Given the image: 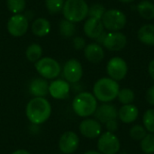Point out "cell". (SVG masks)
I'll list each match as a JSON object with an SVG mask.
<instances>
[{
  "label": "cell",
  "mask_w": 154,
  "mask_h": 154,
  "mask_svg": "<svg viewBox=\"0 0 154 154\" xmlns=\"http://www.w3.org/2000/svg\"><path fill=\"white\" fill-rule=\"evenodd\" d=\"M119 90L118 82L110 78H101L93 86L94 97L102 103H110L117 98Z\"/></svg>",
  "instance_id": "2"
},
{
  "label": "cell",
  "mask_w": 154,
  "mask_h": 154,
  "mask_svg": "<svg viewBox=\"0 0 154 154\" xmlns=\"http://www.w3.org/2000/svg\"><path fill=\"white\" fill-rule=\"evenodd\" d=\"M29 90L34 97H44L49 93V83L43 78L33 79L30 83Z\"/></svg>",
  "instance_id": "18"
},
{
  "label": "cell",
  "mask_w": 154,
  "mask_h": 154,
  "mask_svg": "<svg viewBox=\"0 0 154 154\" xmlns=\"http://www.w3.org/2000/svg\"><path fill=\"white\" fill-rule=\"evenodd\" d=\"M79 145V135L73 131H67L60 137L59 148L63 154H73L78 150Z\"/></svg>",
  "instance_id": "11"
},
{
  "label": "cell",
  "mask_w": 154,
  "mask_h": 154,
  "mask_svg": "<svg viewBox=\"0 0 154 154\" xmlns=\"http://www.w3.org/2000/svg\"><path fill=\"white\" fill-rule=\"evenodd\" d=\"M70 85L65 79H55L49 84V94L57 100H63L69 95Z\"/></svg>",
  "instance_id": "15"
},
{
  "label": "cell",
  "mask_w": 154,
  "mask_h": 154,
  "mask_svg": "<svg viewBox=\"0 0 154 154\" xmlns=\"http://www.w3.org/2000/svg\"><path fill=\"white\" fill-rule=\"evenodd\" d=\"M8 32L14 37L23 36L29 28V19L22 14L12 15L6 24Z\"/></svg>",
  "instance_id": "8"
},
{
  "label": "cell",
  "mask_w": 154,
  "mask_h": 154,
  "mask_svg": "<svg viewBox=\"0 0 154 154\" xmlns=\"http://www.w3.org/2000/svg\"><path fill=\"white\" fill-rule=\"evenodd\" d=\"M106 131L107 132H110V133H116L118 128H119V125H118V122H117V119L116 120H111L109 122H107L106 124Z\"/></svg>",
  "instance_id": "33"
},
{
  "label": "cell",
  "mask_w": 154,
  "mask_h": 154,
  "mask_svg": "<svg viewBox=\"0 0 154 154\" xmlns=\"http://www.w3.org/2000/svg\"><path fill=\"white\" fill-rule=\"evenodd\" d=\"M62 74L66 81L70 84H76L83 77V67L76 59L67 60L62 69Z\"/></svg>",
  "instance_id": "10"
},
{
  "label": "cell",
  "mask_w": 154,
  "mask_h": 154,
  "mask_svg": "<svg viewBox=\"0 0 154 154\" xmlns=\"http://www.w3.org/2000/svg\"><path fill=\"white\" fill-rule=\"evenodd\" d=\"M146 100L151 106H154V85L146 91Z\"/></svg>",
  "instance_id": "34"
},
{
  "label": "cell",
  "mask_w": 154,
  "mask_h": 154,
  "mask_svg": "<svg viewBox=\"0 0 154 154\" xmlns=\"http://www.w3.org/2000/svg\"><path fill=\"white\" fill-rule=\"evenodd\" d=\"M79 130L84 137L96 139L102 134V125L95 118H86L80 122Z\"/></svg>",
  "instance_id": "12"
},
{
  "label": "cell",
  "mask_w": 154,
  "mask_h": 154,
  "mask_svg": "<svg viewBox=\"0 0 154 154\" xmlns=\"http://www.w3.org/2000/svg\"><path fill=\"white\" fill-rule=\"evenodd\" d=\"M72 44H73V47L75 50L81 51V50H84V48L86 47V41L81 36H76L73 38Z\"/></svg>",
  "instance_id": "32"
},
{
  "label": "cell",
  "mask_w": 154,
  "mask_h": 154,
  "mask_svg": "<svg viewBox=\"0 0 154 154\" xmlns=\"http://www.w3.org/2000/svg\"><path fill=\"white\" fill-rule=\"evenodd\" d=\"M88 7L86 0H65L61 12L65 19L75 23L87 18Z\"/></svg>",
  "instance_id": "4"
},
{
  "label": "cell",
  "mask_w": 154,
  "mask_h": 154,
  "mask_svg": "<svg viewBox=\"0 0 154 154\" xmlns=\"http://www.w3.org/2000/svg\"><path fill=\"white\" fill-rule=\"evenodd\" d=\"M134 98H135V94L131 88H125L119 90L117 99L121 104H123V106L133 104V102L134 101Z\"/></svg>",
  "instance_id": "25"
},
{
  "label": "cell",
  "mask_w": 154,
  "mask_h": 154,
  "mask_svg": "<svg viewBox=\"0 0 154 154\" xmlns=\"http://www.w3.org/2000/svg\"><path fill=\"white\" fill-rule=\"evenodd\" d=\"M139 41L148 46H154V24L147 23L143 25L137 32Z\"/></svg>",
  "instance_id": "21"
},
{
  "label": "cell",
  "mask_w": 154,
  "mask_h": 154,
  "mask_svg": "<svg viewBox=\"0 0 154 154\" xmlns=\"http://www.w3.org/2000/svg\"><path fill=\"white\" fill-rule=\"evenodd\" d=\"M59 27H60V33L63 38H71L72 36H74L76 32L75 23L65 18L60 21Z\"/></svg>",
  "instance_id": "24"
},
{
  "label": "cell",
  "mask_w": 154,
  "mask_h": 154,
  "mask_svg": "<svg viewBox=\"0 0 154 154\" xmlns=\"http://www.w3.org/2000/svg\"><path fill=\"white\" fill-rule=\"evenodd\" d=\"M6 6L14 14H21L26 6V2L25 0H6Z\"/></svg>",
  "instance_id": "28"
},
{
  "label": "cell",
  "mask_w": 154,
  "mask_h": 154,
  "mask_svg": "<svg viewBox=\"0 0 154 154\" xmlns=\"http://www.w3.org/2000/svg\"><path fill=\"white\" fill-rule=\"evenodd\" d=\"M143 123L147 132L154 134V108H150L145 111L143 116Z\"/></svg>",
  "instance_id": "27"
},
{
  "label": "cell",
  "mask_w": 154,
  "mask_h": 154,
  "mask_svg": "<svg viewBox=\"0 0 154 154\" xmlns=\"http://www.w3.org/2000/svg\"><path fill=\"white\" fill-rule=\"evenodd\" d=\"M140 147L145 154L154 153V134H147L146 136L140 141Z\"/></svg>",
  "instance_id": "26"
},
{
  "label": "cell",
  "mask_w": 154,
  "mask_h": 154,
  "mask_svg": "<svg viewBox=\"0 0 154 154\" xmlns=\"http://www.w3.org/2000/svg\"><path fill=\"white\" fill-rule=\"evenodd\" d=\"M25 115L32 125H42L51 117V106L45 97H33L26 105Z\"/></svg>",
  "instance_id": "1"
},
{
  "label": "cell",
  "mask_w": 154,
  "mask_h": 154,
  "mask_svg": "<svg viewBox=\"0 0 154 154\" xmlns=\"http://www.w3.org/2000/svg\"><path fill=\"white\" fill-rule=\"evenodd\" d=\"M139 116V110L136 106L130 104V105H124L118 110V118L125 124H132Z\"/></svg>",
  "instance_id": "19"
},
{
  "label": "cell",
  "mask_w": 154,
  "mask_h": 154,
  "mask_svg": "<svg viewBox=\"0 0 154 154\" xmlns=\"http://www.w3.org/2000/svg\"><path fill=\"white\" fill-rule=\"evenodd\" d=\"M121 154H127V153H125V152H124V153H121Z\"/></svg>",
  "instance_id": "40"
},
{
  "label": "cell",
  "mask_w": 154,
  "mask_h": 154,
  "mask_svg": "<svg viewBox=\"0 0 154 154\" xmlns=\"http://www.w3.org/2000/svg\"><path fill=\"white\" fill-rule=\"evenodd\" d=\"M103 25L110 32H120L126 25L125 14L118 9L106 10L101 19Z\"/></svg>",
  "instance_id": "6"
},
{
  "label": "cell",
  "mask_w": 154,
  "mask_h": 154,
  "mask_svg": "<svg viewBox=\"0 0 154 154\" xmlns=\"http://www.w3.org/2000/svg\"><path fill=\"white\" fill-rule=\"evenodd\" d=\"M152 1H154V0H152Z\"/></svg>",
  "instance_id": "41"
},
{
  "label": "cell",
  "mask_w": 154,
  "mask_h": 154,
  "mask_svg": "<svg viewBox=\"0 0 154 154\" xmlns=\"http://www.w3.org/2000/svg\"><path fill=\"white\" fill-rule=\"evenodd\" d=\"M148 72H149L151 78L154 80V59L152 60H151V62L149 63V66H148Z\"/></svg>",
  "instance_id": "35"
},
{
  "label": "cell",
  "mask_w": 154,
  "mask_h": 154,
  "mask_svg": "<svg viewBox=\"0 0 154 154\" xmlns=\"http://www.w3.org/2000/svg\"><path fill=\"white\" fill-rule=\"evenodd\" d=\"M118 1H120V2H122V3H125V4H127V3H132V2H134V0H118Z\"/></svg>",
  "instance_id": "39"
},
{
  "label": "cell",
  "mask_w": 154,
  "mask_h": 154,
  "mask_svg": "<svg viewBox=\"0 0 154 154\" xmlns=\"http://www.w3.org/2000/svg\"><path fill=\"white\" fill-rule=\"evenodd\" d=\"M106 11V10L105 6L103 5L96 3V4L91 5L88 7V16L92 17V18L101 20Z\"/></svg>",
  "instance_id": "31"
},
{
  "label": "cell",
  "mask_w": 154,
  "mask_h": 154,
  "mask_svg": "<svg viewBox=\"0 0 154 154\" xmlns=\"http://www.w3.org/2000/svg\"><path fill=\"white\" fill-rule=\"evenodd\" d=\"M137 11L143 19H154V4L149 0H143L137 5Z\"/></svg>",
  "instance_id": "22"
},
{
  "label": "cell",
  "mask_w": 154,
  "mask_h": 154,
  "mask_svg": "<svg viewBox=\"0 0 154 154\" xmlns=\"http://www.w3.org/2000/svg\"><path fill=\"white\" fill-rule=\"evenodd\" d=\"M11 154H31V152H28L27 150L19 149V150H16V151L13 152Z\"/></svg>",
  "instance_id": "37"
},
{
  "label": "cell",
  "mask_w": 154,
  "mask_h": 154,
  "mask_svg": "<svg viewBox=\"0 0 154 154\" xmlns=\"http://www.w3.org/2000/svg\"><path fill=\"white\" fill-rule=\"evenodd\" d=\"M51 23L48 19L40 17L35 19L32 23V32L37 37H44L51 32Z\"/></svg>",
  "instance_id": "20"
},
{
  "label": "cell",
  "mask_w": 154,
  "mask_h": 154,
  "mask_svg": "<svg viewBox=\"0 0 154 154\" xmlns=\"http://www.w3.org/2000/svg\"><path fill=\"white\" fill-rule=\"evenodd\" d=\"M84 56L89 62L97 64L104 60L105 51L100 44L97 42H91L86 45L84 48Z\"/></svg>",
  "instance_id": "17"
},
{
  "label": "cell",
  "mask_w": 154,
  "mask_h": 154,
  "mask_svg": "<svg viewBox=\"0 0 154 154\" xmlns=\"http://www.w3.org/2000/svg\"><path fill=\"white\" fill-rule=\"evenodd\" d=\"M106 72L110 79L118 82L126 77L128 65L124 59L120 57H114L110 59L106 64Z\"/></svg>",
  "instance_id": "9"
},
{
  "label": "cell",
  "mask_w": 154,
  "mask_h": 154,
  "mask_svg": "<svg viewBox=\"0 0 154 154\" xmlns=\"http://www.w3.org/2000/svg\"><path fill=\"white\" fill-rule=\"evenodd\" d=\"M97 106V100L90 92H80L72 101V109L79 117L86 118L93 116Z\"/></svg>",
  "instance_id": "3"
},
{
  "label": "cell",
  "mask_w": 154,
  "mask_h": 154,
  "mask_svg": "<svg viewBox=\"0 0 154 154\" xmlns=\"http://www.w3.org/2000/svg\"><path fill=\"white\" fill-rule=\"evenodd\" d=\"M97 150L102 154H117L120 151L121 143L119 138L110 132L102 133L97 140Z\"/></svg>",
  "instance_id": "7"
},
{
  "label": "cell",
  "mask_w": 154,
  "mask_h": 154,
  "mask_svg": "<svg viewBox=\"0 0 154 154\" xmlns=\"http://www.w3.org/2000/svg\"><path fill=\"white\" fill-rule=\"evenodd\" d=\"M84 154H102L101 152H99L98 151H88V152H86Z\"/></svg>",
  "instance_id": "38"
},
{
  "label": "cell",
  "mask_w": 154,
  "mask_h": 154,
  "mask_svg": "<svg viewBox=\"0 0 154 154\" xmlns=\"http://www.w3.org/2000/svg\"><path fill=\"white\" fill-rule=\"evenodd\" d=\"M94 116L100 124L106 125L107 122L118 118V110L110 103H103L97 106Z\"/></svg>",
  "instance_id": "14"
},
{
  "label": "cell",
  "mask_w": 154,
  "mask_h": 154,
  "mask_svg": "<svg viewBox=\"0 0 154 154\" xmlns=\"http://www.w3.org/2000/svg\"><path fill=\"white\" fill-rule=\"evenodd\" d=\"M26 59L31 62H37L41 58H42V48L38 43L30 44L25 51Z\"/></svg>",
  "instance_id": "23"
},
{
  "label": "cell",
  "mask_w": 154,
  "mask_h": 154,
  "mask_svg": "<svg viewBox=\"0 0 154 154\" xmlns=\"http://www.w3.org/2000/svg\"><path fill=\"white\" fill-rule=\"evenodd\" d=\"M129 134H130V137L133 140H134V141H141V140H143L146 136L147 131H146V129L144 128L143 125H133L130 128Z\"/></svg>",
  "instance_id": "29"
},
{
  "label": "cell",
  "mask_w": 154,
  "mask_h": 154,
  "mask_svg": "<svg viewBox=\"0 0 154 154\" xmlns=\"http://www.w3.org/2000/svg\"><path fill=\"white\" fill-rule=\"evenodd\" d=\"M104 28L105 27L101 20L92 17L87 19V21L84 23L83 25L84 33L88 38L95 39V40H97L102 34V32H104Z\"/></svg>",
  "instance_id": "16"
},
{
  "label": "cell",
  "mask_w": 154,
  "mask_h": 154,
  "mask_svg": "<svg viewBox=\"0 0 154 154\" xmlns=\"http://www.w3.org/2000/svg\"><path fill=\"white\" fill-rule=\"evenodd\" d=\"M65 0H45V6L51 14H58L63 9Z\"/></svg>",
  "instance_id": "30"
},
{
  "label": "cell",
  "mask_w": 154,
  "mask_h": 154,
  "mask_svg": "<svg viewBox=\"0 0 154 154\" xmlns=\"http://www.w3.org/2000/svg\"><path fill=\"white\" fill-rule=\"evenodd\" d=\"M127 44L126 36L121 32H111L106 33L103 46L110 51H119L125 49Z\"/></svg>",
  "instance_id": "13"
},
{
  "label": "cell",
  "mask_w": 154,
  "mask_h": 154,
  "mask_svg": "<svg viewBox=\"0 0 154 154\" xmlns=\"http://www.w3.org/2000/svg\"><path fill=\"white\" fill-rule=\"evenodd\" d=\"M39 75L45 79H54L59 77L61 71L60 63L53 58H41L34 65Z\"/></svg>",
  "instance_id": "5"
},
{
  "label": "cell",
  "mask_w": 154,
  "mask_h": 154,
  "mask_svg": "<svg viewBox=\"0 0 154 154\" xmlns=\"http://www.w3.org/2000/svg\"><path fill=\"white\" fill-rule=\"evenodd\" d=\"M106 32L104 31L103 32H102V34L97 39V43H98V44H103V42H104V40H105V38H106Z\"/></svg>",
  "instance_id": "36"
}]
</instances>
